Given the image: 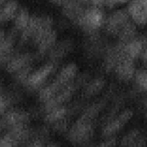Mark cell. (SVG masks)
<instances>
[{"mask_svg": "<svg viewBox=\"0 0 147 147\" xmlns=\"http://www.w3.org/2000/svg\"><path fill=\"white\" fill-rule=\"evenodd\" d=\"M76 63H71L63 66L58 73L56 78L46 86H43L38 93L39 100L45 103L53 98L62 88L76 79L78 73Z\"/></svg>", "mask_w": 147, "mask_h": 147, "instance_id": "obj_1", "label": "cell"}, {"mask_svg": "<svg viewBox=\"0 0 147 147\" xmlns=\"http://www.w3.org/2000/svg\"><path fill=\"white\" fill-rule=\"evenodd\" d=\"M106 17L101 8L89 7L86 8L76 25L88 36L97 34L99 30L105 26Z\"/></svg>", "mask_w": 147, "mask_h": 147, "instance_id": "obj_2", "label": "cell"}, {"mask_svg": "<svg viewBox=\"0 0 147 147\" xmlns=\"http://www.w3.org/2000/svg\"><path fill=\"white\" fill-rule=\"evenodd\" d=\"M95 132L94 120L81 116L68 133V139L74 145H83L90 141Z\"/></svg>", "mask_w": 147, "mask_h": 147, "instance_id": "obj_3", "label": "cell"}, {"mask_svg": "<svg viewBox=\"0 0 147 147\" xmlns=\"http://www.w3.org/2000/svg\"><path fill=\"white\" fill-rule=\"evenodd\" d=\"M56 63L54 62L48 61L40 66L37 70H33L24 83V86L31 90L41 89L46 80L54 71L56 68Z\"/></svg>", "mask_w": 147, "mask_h": 147, "instance_id": "obj_4", "label": "cell"}, {"mask_svg": "<svg viewBox=\"0 0 147 147\" xmlns=\"http://www.w3.org/2000/svg\"><path fill=\"white\" fill-rule=\"evenodd\" d=\"M81 82H82V79H79V80L74 79L73 81L66 85L53 98L44 103V106L43 107L44 112H46V113L55 108L64 106L65 103H68L72 98L74 93L79 88Z\"/></svg>", "mask_w": 147, "mask_h": 147, "instance_id": "obj_5", "label": "cell"}, {"mask_svg": "<svg viewBox=\"0 0 147 147\" xmlns=\"http://www.w3.org/2000/svg\"><path fill=\"white\" fill-rule=\"evenodd\" d=\"M133 116V112L131 109H126L118 116L107 122L102 131V136L107 138H112L118 134L122 128L130 121Z\"/></svg>", "mask_w": 147, "mask_h": 147, "instance_id": "obj_6", "label": "cell"}, {"mask_svg": "<svg viewBox=\"0 0 147 147\" xmlns=\"http://www.w3.org/2000/svg\"><path fill=\"white\" fill-rule=\"evenodd\" d=\"M130 16L126 9H118L107 17L105 23L106 32L110 35H117L124 26L130 21Z\"/></svg>", "mask_w": 147, "mask_h": 147, "instance_id": "obj_7", "label": "cell"}, {"mask_svg": "<svg viewBox=\"0 0 147 147\" xmlns=\"http://www.w3.org/2000/svg\"><path fill=\"white\" fill-rule=\"evenodd\" d=\"M30 119V113L25 111L21 109L10 111L4 115L0 123V128L7 127L12 129L16 126L27 125Z\"/></svg>", "mask_w": 147, "mask_h": 147, "instance_id": "obj_8", "label": "cell"}, {"mask_svg": "<svg viewBox=\"0 0 147 147\" xmlns=\"http://www.w3.org/2000/svg\"><path fill=\"white\" fill-rule=\"evenodd\" d=\"M124 45L117 42L105 50L104 56V68L108 73L115 71L118 63L123 58L122 50Z\"/></svg>", "mask_w": 147, "mask_h": 147, "instance_id": "obj_9", "label": "cell"}, {"mask_svg": "<svg viewBox=\"0 0 147 147\" xmlns=\"http://www.w3.org/2000/svg\"><path fill=\"white\" fill-rule=\"evenodd\" d=\"M35 56L30 53H24L14 55L6 65L7 72L15 74L20 70L33 64Z\"/></svg>", "mask_w": 147, "mask_h": 147, "instance_id": "obj_10", "label": "cell"}, {"mask_svg": "<svg viewBox=\"0 0 147 147\" xmlns=\"http://www.w3.org/2000/svg\"><path fill=\"white\" fill-rule=\"evenodd\" d=\"M146 45V39L144 37H136L124 45L122 54L123 57L135 60L140 57L143 50Z\"/></svg>", "mask_w": 147, "mask_h": 147, "instance_id": "obj_11", "label": "cell"}, {"mask_svg": "<svg viewBox=\"0 0 147 147\" xmlns=\"http://www.w3.org/2000/svg\"><path fill=\"white\" fill-rule=\"evenodd\" d=\"M79 0H66L62 4V13L71 22L77 24L86 8Z\"/></svg>", "mask_w": 147, "mask_h": 147, "instance_id": "obj_12", "label": "cell"}, {"mask_svg": "<svg viewBox=\"0 0 147 147\" xmlns=\"http://www.w3.org/2000/svg\"><path fill=\"white\" fill-rule=\"evenodd\" d=\"M135 71V65L134 60L128 58H123L118 63L115 73L120 80L122 82H129L134 78Z\"/></svg>", "mask_w": 147, "mask_h": 147, "instance_id": "obj_13", "label": "cell"}, {"mask_svg": "<svg viewBox=\"0 0 147 147\" xmlns=\"http://www.w3.org/2000/svg\"><path fill=\"white\" fill-rule=\"evenodd\" d=\"M126 10L135 24L145 25L147 24V8L144 7L138 0H132L128 4Z\"/></svg>", "mask_w": 147, "mask_h": 147, "instance_id": "obj_14", "label": "cell"}, {"mask_svg": "<svg viewBox=\"0 0 147 147\" xmlns=\"http://www.w3.org/2000/svg\"><path fill=\"white\" fill-rule=\"evenodd\" d=\"M16 42V32H12L0 42V64L7 63L11 60Z\"/></svg>", "mask_w": 147, "mask_h": 147, "instance_id": "obj_15", "label": "cell"}, {"mask_svg": "<svg viewBox=\"0 0 147 147\" xmlns=\"http://www.w3.org/2000/svg\"><path fill=\"white\" fill-rule=\"evenodd\" d=\"M74 47V43L71 40L66 39L56 43L50 53H48L50 61L57 63L66 57L71 52Z\"/></svg>", "mask_w": 147, "mask_h": 147, "instance_id": "obj_16", "label": "cell"}, {"mask_svg": "<svg viewBox=\"0 0 147 147\" xmlns=\"http://www.w3.org/2000/svg\"><path fill=\"white\" fill-rule=\"evenodd\" d=\"M57 37V32L55 30H52L50 32L46 34L36 45L37 56L42 57L48 54L56 45Z\"/></svg>", "mask_w": 147, "mask_h": 147, "instance_id": "obj_17", "label": "cell"}, {"mask_svg": "<svg viewBox=\"0 0 147 147\" xmlns=\"http://www.w3.org/2000/svg\"><path fill=\"white\" fill-rule=\"evenodd\" d=\"M104 42L99 33L88 36L85 44V50L89 57H96L104 51Z\"/></svg>", "mask_w": 147, "mask_h": 147, "instance_id": "obj_18", "label": "cell"}, {"mask_svg": "<svg viewBox=\"0 0 147 147\" xmlns=\"http://www.w3.org/2000/svg\"><path fill=\"white\" fill-rule=\"evenodd\" d=\"M19 9L17 0H8L0 8V24L7 22L14 19Z\"/></svg>", "mask_w": 147, "mask_h": 147, "instance_id": "obj_19", "label": "cell"}, {"mask_svg": "<svg viewBox=\"0 0 147 147\" xmlns=\"http://www.w3.org/2000/svg\"><path fill=\"white\" fill-rule=\"evenodd\" d=\"M69 109L65 106H59L52 109L50 111L47 112L45 116V121L50 124L60 122L66 119V116L69 114Z\"/></svg>", "mask_w": 147, "mask_h": 147, "instance_id": "obj_20", "label": "cell"}, {"mask_svg": "<svg viewBox=\"0 0 147 147\" xmlns=\"http://www.w3.org/2000/svg\"><path fill=\"white\" fill-rule=\"evenodd\" d=\"M105 79L102 77L95 78L90 80L84 87L83 96L84 98H91L97 95L105 86Z\"/></svg>", "mask_w": 147, "mask_h": 147, "instance_id": "obj_21", "label": "cell"}, {"mask_svg": "<svg viewBox=\"0 0 147 147\" xmlns=\"http://www.w3.org/2000/svg\"><path fill=\"white\" fill-rule=\"evenodd\" d=\"M118 42L125 45L137 37L136 24L133 22L129 21L118 34Z\"/></svg>", "mask_w": 147, "mask_h": 147, "instance_id": "obj_22", "label": "cell"}, {"mask_svg": "<svg viewBox=\"0 0 147 147\" xmlns=\"http://www.w3.org/2000/svg\"><path fill=\"white\" fill-rule=\"evenodd\" d=\"M30 14L29 11L25 7H21L19 9L14 18V28L16 31L22 32L27 27L30 20Z\"/></svg>", "mask_w": 147, "mask_h": 147, "instance_id": "obj_23", "label": "cell"}, {"mask_svg": "<svg viewBox=\"0 0 147 147\" xmlns=\"http://www.w3.org/2000/svg\"><path fill=\"white\" fill-rule=\"evenodd\" d=\"M105 104H106V100H102L100 101L93 103L84 111L82 116L91 119V120H94L99 115V113L102 111L103 108L105 107Z\"/></svg>", "mask_w": 147, "mask_h": 147, "instance_id": "obj_24", "label": "cell"}, {"mask_svg": "<svg viewBox=\"0 0 147 147\" xmlns=\"http://www.w3.org/2000/svg\"><path fill=\"white\" fill-rule=\"evenodd\" d=\"M135 84L141 92H147V70L146 69L136 70L134 76Z\"/></svg>", "mask_w": 147, "mask_h": 147, "instance_id": "obj_25", "label": "cell"}, {"mask_svg": "<svg viewBox=\"0 0 147 147\" xmlns=\"http://www.w3.org/2000/svg\"><path fill=\"white\" fill-rule=\"evenodd\" d=\"M141 132L138 129H133L132 131L122 137L121 140V145L124 147L130 146L135 143L140 137H141Z\"/></svg>", "mask_w": 147, "mask_h": 147, "instance_id": "obj_26", "label": "cell"}, {"mask_svg": "<svg viewBox=\"0 0 147 147\" xmlns=\"http://www.w3.org/2000/svg\"><path fill=\"white\" fill-rule=\"evenodd\" d=\"M32 72H33V65H31L28 66V67H25V68L22 69V70H20L19 72L16 73L14 74L15 80L18 83L24 84Z\"/></svg>", "mask_w": 147, "mask_h": 147, "instance_id": "obj_27", "label": "cell"}, {"mask_svg": "<svg viewBox=\"0 0 147 147\" xmlns=\"http://www.w3.org/2000/svg\"><path fill=\"white\" fill-rule=\"evenodd\" d=\"M10 105V98L0 90V116L6 113Z\"/></svg>", "mask_w": 147, "mask_h": 147, "instance_id": "obj_28", "label": "cell"}, {"mask_svg": "<svg viewBox=\"0 0 147 147\" xmlns=\"http://www.w3.org/2000/svg\"><path fill=\"white\" fill-rule=\"evenodd\" d=\"M115 143H116L115 139H114V138H110L109 139L105 141V142L100 144L98 145L97 146L95 147H112L113 146H115Z\"/></svg>", "mask_w": 147, "mask_h": 147, "instance_id": "obj_29", "label": "cell"}, {"mask_svg": "<svg viewBox=\"0 0 147 147\" xmlns=\"http://www.w3.org/2000/svg\"><path fill=\"white\" fill-rule=\"evenodd\" d=\"M0 147H14V145L7 136H4L0 140Z\"/></svg>", "mask_w": 147, "mask_h": 147, "instance_id": "obj_30", "label": "cell"}, {"mask_svg": "<svg viewBox=\"0 0 147 147\" xmlns=\"http://www.w3.org/2000/svg\"><path fill=\"white\" fill-rule=\"evenodd\" d=\"M92 7L102 8V7L105 6V0H89Z\"/></svg>", "mask_w": 147, "mask_h": 147, "instance_id": "obj_31", "label": "cell"}, {"mask_svg": "<svg viewBox=\"0 0 147 147\" xmlns=\"http://www.w3.org/2000/svg\"><path fill=\"white\" fill-rule=\"evenodd\" d=\"M142 64L144 65L145 67H147V46H146L145 48L143 50L142 53H141V56H140Z\"/></svg>", "mask_w": 147, "mask_h": 147, "instance_id": "obj_32", "label": "cell"}, {"mask_svg": "<svg viewBox=\"0 0 147 147\" xmlns=\"http://www.w3.org/2000/svg\"><path fill=\"white\" fill-rule=\"evenodd\" d=\"M27 147H43V144L40 140H36L35 142H32L30 144H29Z\"/></svg>", "mask_w": 147, "mask_h": 147, "instance_id": "obj_33", "label": "cell"}, {"mask_svg": "<svg viewBox=\"0 0 147 147\" xmlns=\"http://www.w3.org/2000/svg\"><path fill=\"white\" fill-rule=\"evenodd\" d=\"M50 1H51L54 4H58V5H62L66 0H50Z\"/></svg>", "mask_w": 147, "mask_h": 147, "instance_id": "obj_34", "label": "cell"}, {"mask_svg": "<svg viewBox=\"0 0 147 147\" xmlns=\"http://www.w3.org/2000/svg\"><path fill=\"white\" fill-rule=\"evenodd\" d=\"M5 32H4V30L0 29V42L5 37Z\"/></svg>", "mask_w": 147, "mask_h": 147, "instance_id": "obj_35", "label": "cell"}, {"mask_svg": "<svg viewBox=\"0 0 147 147\" xmlns=\"http://www.w3.org/2000/svg\"><path fill=\"white\" fill-rule=\"evenodd\" d=\"M7 1H8V0H0V8H1Z\"/></svg>", "mask_w": 147, "mask_h": 147, "instance_id": "obj_36", "label": "cell"}, {"mask_svg": "<svg viewBox=\"0 0 147 147\" xmlns=\"http://www.w3.org/2000/svg\"><path fill=\"white\" fill-rule=\"evenodd\" d=\"M79 1H80V2H82V3H83V4H84V3L88 2V1H89V0H79Z\"/></svg>", "mask_w": 147, "mask_h": 147, "instance_id": "obj_37", "label": "cell"}, {"mask_svg": "<svg viewBox=\"0 0 147 147\" xmlns=\"http://www.w3.org/2000/svg\"><path fill=\"white\" fill-rule=\"evenodd\" d=\"M142 147H147V145H146V144H145V145H144V146H142Z\"/></svg>", "mask_w": 147, "mask_h": 147, "instance_id": "obj_38", "label": "cell"}, {"mask_svg": "<svg viewBox=\"0 0 147 147\" xmlns=\"http://www.w3.org/2000/svg\"><path fill=\"white\" fill-rule=\"evenodd\" d=\"M146 119H147V111H146Z\"/></svg>", "mask_w": 147, "mask_h": 147, "instance_id": "obj_39", "label": "cell"}]
</instances>
